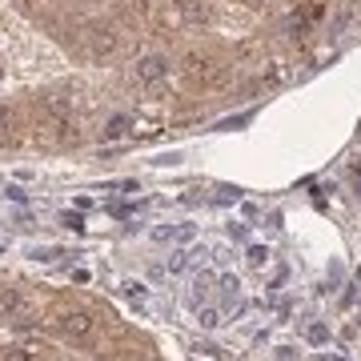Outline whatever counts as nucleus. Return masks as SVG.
I'll return each instance as SVG.
<instances>
[{
	"mask_svg": "<svg viewBox=\"0 0 361 361\" xmlns=\"http://www.w3.org/2000/svg\"><path fill=\"white\" fill-rule=\"evenodd\" d=\"M28 325V301L16 285H0V325Z\"/></svg>",
	"mask_w": 361,
	"mask_h": 361,
	"instance_id": "f257e3e1",
	"label": "nucleus"
},
{
	"mask_svg": "<svg viewBox=\"0 0 361 361\" xmlns=\"http://www.w3.org/2000/svg\"><path fill=\"white\" fill-rule=\"evenodd\" d=\"M56 329H61L68 341H89L97 322H92V313H85V310H65L56 317Z\"/></svg>",
	"mask_w": 361,
	"mask_h": 361,
	"instance_id": "f03ea898",
	"label": "nucleus"
},
{
	"mask_svg": "<svg viewBox=\"0 0 361 361\" xmlns=\"http://www.w3.org/2000/svg\"><path fill=\"white\" fill-rule=\"evenodd\" d=\"M165 77H169L165 56H145V61H137V85H161Z\"/></svg>",
	"mask_w": 361,
	"mask_h": 361,
	"instance_id": "7ed1b4c3",
	"label": "nucleus"
},
{
	"mask_svg": "<svg viewBox=\"0 0 361 361\" xmlns=\"http://www.w3.org/2000/svg\"><path fill=\"white\" fill-rule=\"evenodd\" d=\"M32 357H37L32 345H4L0 349V361H32Z\"/></svg>",
	"mask_w": 361,
	"mask_h": 361,
	"instance_id": "20e7f679",
	"label": "nucleus"
},
{
	"mask_svg": "<svg viewBox=\"0 0 361 361\" xmlns=\"http://www.w3.org/2000/svg\"><path fill=\"white\" fill-rule=\"evenodd\" d=\"M265 261H269V249H261V245H253V249H249V265H253V269H261Z\"/></svg>",
	"mask_w": 361,
	"mask_h": 361,
	"instance_id": "39448f33",
	"label": "nucleus"
},
{
	"mask_svg": "<svg viewBox=\"0 0 361 361\" xmlns=\"http://www.w3.org/2000/svg\"><path fill=\"white\" fill-rule=\"evenodd\" d=\"M129 129V116H116L113 125H109V129H104V137H121V133Z\"/></svg>",
	"mask_w": 361,
	"mask_h": 361,
	"instance_id": "423d86ee",
	"label": "nucleus"
},
{
	"mask_svg": "<svg viewBox=\"0 0 361 361\" xmlns=\"http://www.w3.org/2000/svg\"><path fill=\"white\" fill-rule=\"evenodd\" d=\"M201 325H205V329H213V325H221V313H217V310H205V313H201Z\"/></svg>",
	"mask_w": 361,
	"mask_h": 361,
	"instance_id": "0eeeda50",
	"label": "nucleus"
},
{
	"mask_svg": "<svg viewBox=\"0 0 361 361\" xmlns=\"http://www.w3.org/2000/svg\"><path fill=\"white\" fill-rule=\"evenodd\" d=\"M310 341H325V325H310Z\"/></svg>",
	"mask_w": 361,
	"mask_h": 361,
	"instance_id": "6e6552de",
	"label": "nucleus"
}]
</instances>
